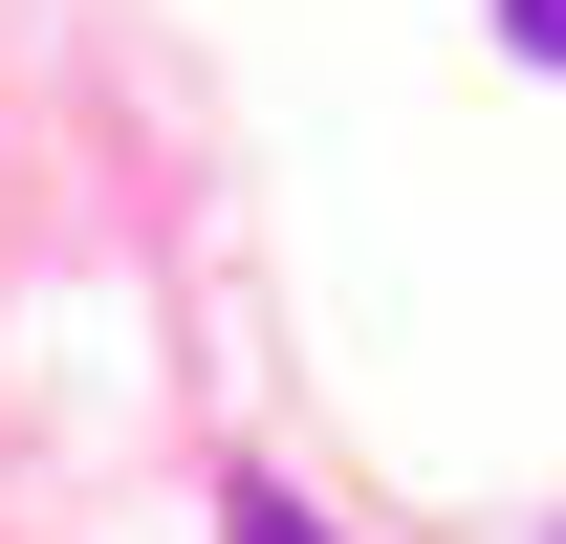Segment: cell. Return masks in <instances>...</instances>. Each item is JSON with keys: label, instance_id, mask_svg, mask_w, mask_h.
Listing matches in <instances>:
<instances>
[{"label": "cell", "instance_id": "cell-1", "mask_svg": "<svg viewBox=\"0 0 566 544\" xmlns=\"http://www.w3.org/2000/svg\"><path fill=\"white\" fill-rule=\"evenodd\" d=\"M240 544H327V523H305V501H283V479H240Z\"/></svg>", "mask_w": 566, "mask_h": 544}, {"label": "cell", "instance_id": "cell-2", "mask_svg": "<svg viewBox=\"0 0 566 544\" xmlns=\"http://www.w3.org/2000/svg\"><path fill=\"white\" fill-rule=\"evenodd\" d=\"M501 44H523V66H566V0H501Z\"/></svg>", "mask_w": 566, "mask_h": 544}]
</instances>
